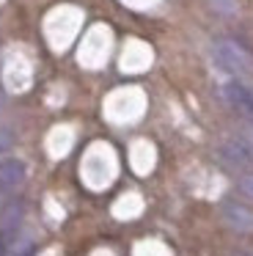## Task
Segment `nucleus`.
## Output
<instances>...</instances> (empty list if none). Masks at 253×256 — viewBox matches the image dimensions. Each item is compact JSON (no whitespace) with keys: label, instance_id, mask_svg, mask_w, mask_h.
<instances>
[{"label":"nucleus","instance_id":"obj_9","mask_svg":"<svg viewBox=\"0 0 253 256\" xmlns=\"http://www.w3.org/2000/svg\"><path fill=\"white\" fill-rule=\"evenodd\" d=\"M212 6H214V8H220L223 14H234V12H236L234 0H212Z\"/></svg>","mask_w":253,"mask_h":256},{"label":"nucleus","instance_id":"obj_10","mask_svg":"<svg viewBox=\"0 0 253 256\" xmlns=\"http://www.w3.org/2000/svg\"><path fill=\"white\" fill-rule=\"evenodd\" d=\"M234 256H253V254H250V250H236Z\"/></svg>","mask_w":253,"mask_h":256},{"label":"nucleus","instance_id":"obj_1","mask_svg":"<svg viewBox=\"0 0 253 256\" xmlns=\"http://www.w3.org/2000/svg\"><path fill=\"white\" fill-rule=\"evenodd\" d=\"M212 56H214V64H218L223 72H228V74H248L253 69V58L248 56V50L240 44V42H234V39L214 42Z\"/></svg>","mask_w":253,"mask_h":256},{"label":"nucleus","instance_id":"obj_3","mask_svg":"<svg viewBox=\"0 0 253 256\" xmlns=\"http://www.w3.org/2000/svg\"><path fill=\"white\" fill-rule=\"evenodd\" d=\"M220 218H223V223L231 232H240V234L253 232V212L245 204H240V201H231V198L223 201L220 204Z\"/></svg>","mask_w":253,"mask_h":256},{"label":"nucleus","instance_id":"obj_7","mask_svg":"<svg viewBox=\"0 0 253 256\" xmlns=\"http://www.w3.org/2000/svg\"><path fill=\"white\" fill-rule=\"evenodd\" d=\"M236 188L242 190V196H248V198L253 201V174H248V171L242 174V176L236 179Z\"/></svg>","mask_w":253,"mask_h":256},{"label":"nucleus","instance_id":"obj_2","mask_svg":"<svg viewBox=\"0 0 253 256\" xmlns=\"http://www.w3.org/2000/svg\"><path fill=\"white\" fill-rule=\"evenodd\" d=\"M218 154H220V160H223L228 168L242 171V174L253 166V146L248 144L245 138H240V135H231V138L220 140Z\"/></svg>","mask_w":253,"mask_h":256},{"label":"nucleus","instance_id":"obj_6","mask_svg":"<svg viewBox=\"0 0 253 256\" xmlns=\"http://www.w3.org/2000/svg\"><path fill=\"white\" fill-rule=\"evenodd\" d=\"M22 204L20 201H11V204L3 206V212H0V232L3 234H14L16 228H20L22 223Z\"/></svg>","mask_w":253,"mask_h":256},{"label":"nucleus","instance_id":"obj_8","mask_svg":"<svg viewBox=\"0 0 253 256\" xmlns=\"http://www.w3.org/2000/svg\"><path fill=\"white\" fill-rule=\"evenodd\" d=\"M11 146H14V132L6 127H0V154H8Z\"/></svg>","mask_w":253,"mask_h":256},{"label":"nucleus","instance_id":"obj_5","mask_svg":"<svg viewBox=\"0 0 253 256\" xmlns=\"http://www.w3.org/2000/svg\"><path fill=\"white\" fill-rule=\"evenodd\" d=\"M25 182V166L22 160H0V193H14L20 184Z\"/></svg>","mask_w":253,"mask_h":256},{"label":"nucleus","instance_id":"obj_4","mask_svg":"<svg viewBox=\"0 0 253 256\" xmlns=\"http://www.w3.org/2000/svg\"><path fill=\"white\" fill-rule=\"evenodd\" d=\"M223 94L240 113H245L248 118H253V88H248L240 80H231V83L223 86Z\"/></svg>","mask_w":253,"mask_h":256}]
</instances>
